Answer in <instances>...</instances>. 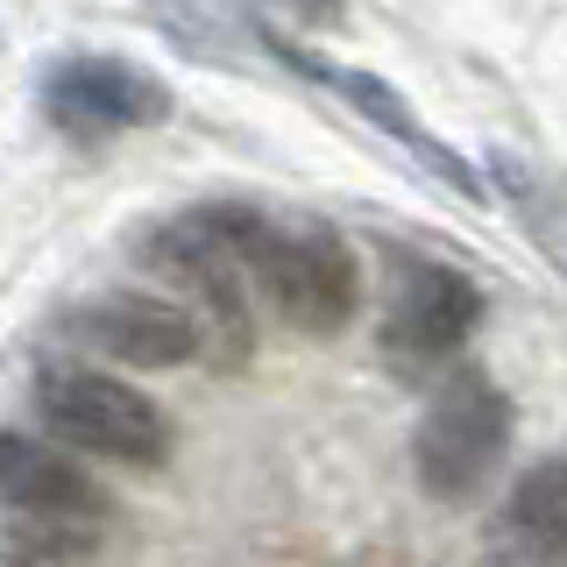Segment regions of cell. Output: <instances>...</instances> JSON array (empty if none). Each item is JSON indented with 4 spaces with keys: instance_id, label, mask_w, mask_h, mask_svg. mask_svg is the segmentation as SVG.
I'll return each mask as SVG.
<instances>
[{
    "instance_id": "obj_5",
    "label": "cell",
    "mask_w": 567,
    "mask_h": 567,
    "mask_svg": "<svg viewBox=\"0 0 567 567\" xmlns=\"http://www.w3.org/2000/svg\"><path fill=\"white\" fill-rule=\"evenodd\" d=\"M171 106H177L171 85L156 71L128 64V58H64V64L43 71V114L71 142L156 128V121H171Z\"/></svg>"
},
{
    "instance_id": "obj_14",
    "label": "cell",
    "mask_w": 567,
    "mask_h": 567,
    "mask_svg": "<svg viewBox=\"0 0 567 567\" xmlns=\"http://www.w3.org/2000/svg\"><path fill=\"white\" fill-rule=\"evenodd\" d=\"M468 567H539V554H532V546H504V554H483Z\"/></svg>"
},
{
    "instance_id": "obj_7",
    "label": "cell",
    "mask_w": 567,
    "mask_h": 567,
    "mask_svg": "<svg viewBox=\"0 0 567 567\" xmlns=\"http://www.w3.org/2000/svg\"><path fill=\"white\" fill-rule=\"evenodd\" d=\"M71 333H79L93 354L128 369H177L199 362V327L177 298H150V291H114L93 298L85 312H71Z\"/></svg>"
},
{
    "instance_id": "obj_1",
    "label": "cell",
    "mask_w": 567,
    "mask_h": 567,
    "mask_svg": "<svg viewBox=\"0 0 567 567\" xmlns=\"http://www.w3.org/2000/svg\"><path fill=\"white\" fill-rule=\"evenodd\" d=\"M256 206H192L150 235V270L177 291V306L199 327V362L241 369L256 348V298H248V241Z\"/></svg>"
},
{
    "instance_id": "obj_6",
    "label": "cell",
    "mask_w": 567,
    "mask_h": 567,
    "mask_svg": "<svg viewBox=\"0 0 567 567\" xmlns=\"http://www.w3.org/2000/svg\"><path fill=\"white\" fill-rule=\"evenodd\" d=\"M483 327V291L447 262H412L383 306V354L398 369H440Z\"/></svg>"
},
{
    "instance_id": "obj_2",
    "label": "cell",
    "mask_w": 567,
    "mask_h": 567,
    "mask_svg": "<svg viewBox=\"0 0 567 567\" xmlns=\"http://www.w3.org/2000/svg\"><path fill=\"white\" fill-rule=\"evenodd\" d=\"M511 433H518V404L489 369H447L425 398V412L412 425V475L425 496L440 504H468L475 489L504 468Z\"/></svg>"
},
{
    "instance_id": "obj_13",
    "label": "cell",
    "mask_w": 567,
    "mask_h": 567,
    "mask_svg": "<svg viewBox=\"0 0 567 567\" xmlns=\"http://www.w3.org/2000/svg\"><path fill=\"white\" fill-rule=\"evenodd\" d=\"M248 8H270L284 22H306V29H333L348 14V0H248Z\"/></svg>"
},
{
    "instance_id": "obj_12",
    "label": "cell",
    "mask_w": 567,
    "mask_h": 567,
    "mask_svg": "<svg viewBox=\"0 0 567 567\" xmlns=\"http://www.w3.org/2000/svg\"><path fill=\"white\" fill-rule=\"evenodd\" d=\"M511 539L532 546V554H560L567 560V447L546 454L539 468L518 475V489H511V511H504Z\"/></svg>"
},
{
    "instance_id": "obj_9",
    "label": "cell",
    "mask_w": 567,
    "mask_h": 567,
    "mask_svg": "<svg viewBox=\"0 0 567 567\" xmlns=\"http://www.w3.org/2000/svg\"><path fill=\"white\" fill-rule=\"evenodd\" d=\"M277 58L291 64V71H306L312 85H333V93H341V100L354 106V114H369V121H377L383 135H398L404 150H412L419 164H433V171L447 177L454 192H483V177H475L468 164H454V156H447V150H440V142H433V135H425L419 121H412V106L398 100V85L369 79V71H348V64H327V58H312V50H291V43H277Z\"/></svg>"
},
{
    "instance_id": "obj_10",
    "label": "cell",
    "mask_w": 567,
    "mask_h": 567,
    "mask_svg": "<svg viewBox=\"0 0 567 567\" xmlns=\"http://www.w3.org/2000/svg\"><path fill=\"white\" fill-rule=\"evenodd\" d=\"M489 185L504 192L511 213H518L532 248L567 277V177L554 164H532V156H518V150H489Z\"/></svg>"
},
{
    "instance_id": "obj_4",
    "label": "cell",
    "mask_w": 567,
    "mask_h": 567,
    "mask_svg": "<svg viewBox=\"0 0 567 567\" xmlns=\"http://www.w3.org/2000/svg\"><path fill=\"white\" fill-rule=\"evenodd\" d=\"M248 284L298 333H341L362 306V262L319 220H270L262 213L256 241H248Z\"/></svg>"
},
{
    "instance_id": "obj_3",
    "label": "cell",
    "mask_w": 567,
    "mask_h": 567,
    "mask_svg": "<svg viewBox=\"0 0 567 567\" xmlns=\"http://www.w3.org/2000/svg\"><path fill=\"white\" fill-rule=\"evenodd\" d=\"M35 398V425L58 447L93 454V461H121V468H156L171 454V419L150 390L106 377L93 362H43L29 383Z\"/></svg>"
},
{
    "instance_id": "obj_11",
    "label": "cell",
    "mask_w": 567,
    "mask_h": 567,
    "mask_svg": "<svg viewBox=\"0 0 567 567\" xmlns=\"http://www.w3.org/2000/svg\"><path fill=\"white\" fill-rule=\"evenodd\" d=\"M106 518L85 511H0V560L8 567H79L100 546Z\"/></svg>"
},
{
    "instance_id": "obj_8",
    "label": "cell",
    "mask_w": 567,
    "mask_h": 567,
    "mask_svg": "<svg viewBox=\"0 0 567 567\" xmlns=\"http://www.w3.org/2000/svg\"><path fill=\"white\" fill-rule=\"evenodd\" d=\"M0 511H85L106 518V489L43 433H0Z\"/></svg>"
}]
</instances>
